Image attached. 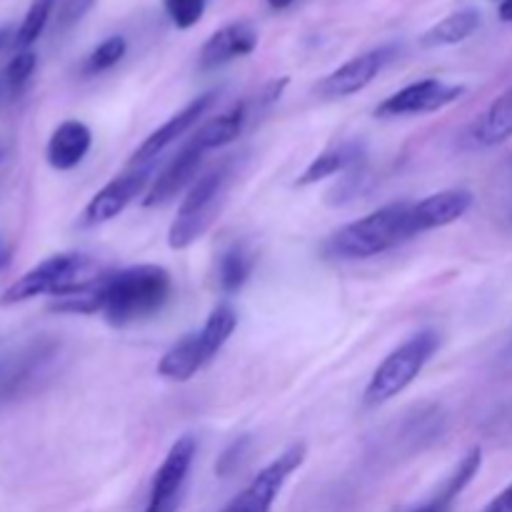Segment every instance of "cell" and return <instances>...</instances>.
Segmentation results:
<instances>
[{
	"label": "cell",
	"instance_id": "cell-33",
	"mask_svg": "<svg viewBox=\"0 0 512 512\" xmlns=\"http://www.w3.org/2000/svg\"><path fill=\"white\" fill-rule=\"evenodd\" d=\"M13 260V243L5 235H0V270H5Z\"/></svg>",
	"mask_w": 512,
	"mask_h": 512
},
{
	"label": "cell",
	"instance_id": "cell-14",
	"mask_svg": "<svg viewBox=\"0 0 512 512\" xmlns=\"http://www.w3.org/2000/svg\"><path fill=\"white\" fill-rule=\"evenodd\" d=\"M195 453H198V443H195L193 435H183V438L175 440V443L170 445L168 455H165L163 465L158 468V473L153 475L148 500L183 498Z\"/></svg>",
	"mask_w": 512,
	"mask_h": 512
},
{
	"label": "cell",
	"instance_id": "cell-10",
	"mask_svg": "<svg viewBox=\"0 0 512 512\" xmlns=\"http://www.w3.org/2000/svg\"><path fill=\"white\" fill-rule=\"evenodd\" d=\"M395 58L393 45H383V48L368 50L363 55H355L348 63H343L340 68H335L333 73L325 75L318 85L320 98H348V95L360 93V90L368 88L380 73H383L385 65Z\"/></svg>",
	"mask_w": 512,
	"mask_h": 512
},
{
	"label": "cell",
	"instance_id": "cell-12",
	"mask_svg": "<svg viewBox=\"0 0 512 512\" xmlns=\"http://www.w3.org/2000/svg\"><path fill=\"white\" fill-rule=\"evenodd\" d=\"M473 200L475 198L470 190L450 188V190H440V193L428 195V198L418 200V203H410V210H408L410 238L428 233V230L453 225L455 220H460L470 208H473Z\"/></svg>",
	"mask_w": 512,
	"mask_h": 512
},
{
	"label": "cell",
	"instance_id": "cell-13",
	"mask_svg": "<svg viewBox=\"0 0 512 512\" xmlns=\"http://www.w3.org/2000/svg\"><path fill=\"white\" fill-rule=\"evenodd\" d=\"M215 100H218V90H208V93H203V95H198L195 100H190V103L185 105L180 113H175L173 118L165 120L158 130H153V133H150L148 138L138 145V150L130 155V163L148 165V163H153V160H158L160 153H163L165 148H170L175 140L183 138V135L188 133V130L193 128V125L198 123V120L203 118L210 108H213Z\"/></svg>",
	"mask_w": 512,
	"mask_h": 512
},
{
	"label": "cell",
	"instance_id": "cell-19",
	"mask_svg": "<svg viewBox=\"0 0 512 512\" xmlns=\"http://www.w3.org/2000/svg\"><path fill=\"white\" fill-rule=\"evenodd\" d=\"M250 108H253L250 100H240V103H235L233 108L220 113L218 118L205 123L203 128L193 135V140L205 150V153L225 148V145H230L233 140L240 138V133H243L245 125H248L250 120Z\"/></svg>",
	"mask_w": 512,
	"mask_h": 512
},
{
	"label": "cell",
	"instance_id": "cell-8",
	"mask_svg": "<svg viewBox=\"0 0 512 512\" xmlns=\"http://www.w3.org/2000/svg\"><path fill=\"white\" fill-rule=\"evenodd\" d=\"M150 180H153V165L150 163L138 165L130 173L113 178L85 205L78 218V228H98V225H105L113 218H118L133 200L148 193Z\"/></svg>",
	"mask_w": 512,
	"mask_h": 512
},
{
	"label": "cell",
	"instance_id": "cell-36",
	"mask_svg": "<svg viewBox=\"0 0 512 512\" xmlns=\"http://www.w3.org/2000/svg\"><path fill=\"white\" fill-rule=\"evenodd\" d=\"M10 28H0V50L5 48V45H8V40H10Z\"/></svg>",
	"mask_w": 512,
	"mask_h": 512
},
{
	"label": "cell",
	"instance_id": "cell-28",
	"mask_svg": "<svg viewBox=\"0 0 512 512\" xmlns=\"http://www.w3.org/2000/svg\"><path fill=\"white\" fill-rule=\"evenodd\" d=\"M170 23L178 30H190L200 23L205 13V0H163Z\"/></svg>",
	"mask_w": 512,
	"mask_h": 512
},
{
	"label": "cell",
	"instance_id": "cell-6",
	"mask_svg": "<svg viewBox=\"0 0 512 512\" xmlns=\"http://www.w3.org/2000/svg\"><path fill=\"white\" fill-rule=\"evenodd\" d=\"M60 355V343L53 338H38L23 345L18 353L0 363V405L30 393Z\"/></svg>",
	"mask_w": 512,
	"mask_h": 512
},
{
	"label": "cell",
	"instance_id": "cell-26",
	"mask_svg": "<svg viewBox=\"0 0 512 512\" xmlns=\"http://www.w3.org/2000/svg\"><path fill=\"white\" fill-rule=\"evenodd\" d=\"M480 468H483V448H478V445H475V448H470L468 453H465V458L460 460L458 468L453 470V475L445 480V485L440 490H443V493H448L450 498L458 500L460 495H463V490L473 483L475 475L480 473Z\"/></svg>",
	"mask_w": 512,
	"mask_h": 512
},
{
	"label": "cell",
	"instance_id": "cell-4",
	"mask_svg": "<svg viewBox=\"0 0 512 512\" xmlns=\"http://www.w3.org/2000/svg\"><path fill=\"white\" fill-rule=\"evenodd\" d=\"M438 348L440 335L435 333V330H420L413 338L405 340L403 345H398V348L378 365V370H375L373 378H370L363 395L365 408H378V405L390 403V400L398 398L403 390H408L410 385L418 380V375L423 373L425 365L430 363V358L438 353Z\"/></svg>",
	"mask_w": 512,
	"mask_h": 512
},
{
	"label": "cell",
	"instance_id": "cell-2",
	"mask_svg": "<svg viewBox=\"0 0 512 512\" xmlns=\"http://www.w3.org/2000/svg\"><path fill=\"white\" fill-rule=\"evenodd\" d=\"M235 175H238V163L230 158L223 160L220 165H215V168L208 170L205 175H200V178L190 185L183 203H180L178 215H175L173 225H170L168 230L170 248H190V245L198 243V240L213 228L220 210H223L225 200H228L230 188H233Z\"/></svg>",
	"mask_w": 512,
	"mask_h": 512
},
{
	"label": "cell",
	"instance_id": "cell-7",
	"mask_svg": "<svg viewBox=\"0 0 512 512\" xmlns=\"http://www.w3.org/2000/svg\"><path fill=\"white\" fill-rule=\"evenodd\" d=\"M308 458V448L305 443L290 445L285 453H280L278 458L270 465H265L228 505L223 512H270L273 503L278 500L280 490L288 483L290 475L300 468Z\"/></svg>",
	"mask_w": 512,
	"mask_h": 512
},
{
	"label": "cell",
	"instance_id": "cell-20",
	"mask_svg": "<svg viewBox=\"0 0 512 512\" xmlns=\"http://www.w3.org/2000/svg\"><path fill=\"white\" fill-rule=\"evenodd\" d=\"M205 365L208 363H205L203 350H200L198 333H188L160 358L158 375L160 378L170 380V383H188V380L195 378Z\"/></svg>",
	"mask_w": 512,
	"mask_h": 512
},
{
	"label": "cell",
	"instance_id": "cell-29",
	"mask_svg": "<svg viewBox=\"0 0 512 512\" xmlns=\"http://www.w3.org/2000/svg\"><path fill=\"white\" fill-rule=\"evenodd\" d=\"M95 3H98V0H63L58 13V28L70 30L73 25H78L80 20L93 10Z\"/></svg>",
	"mask_w": 512,
	"mask_h": 512
},
{
	"label": "cell",
	"instance_id": "cell-35",
	"mask_svg": "<svg viewBox=\"0 0 512 512\" xmlns=\"http://www.w3.org/2000/svg\"><path fill=\"white\" fill-rule=\"evenodd\" d=\"M293 3H295V0H268V5L273 10H285V8H290Z\"/></svg>",
	"mask_w": 512,
	"mask_h": 512
},
{
	"label": "cell",
	"instance_id": "cell-18",
	"mask_svg": "<svg viewBox=\"0 0 512 512\" xmlns=\"http://www.w3.org/2000/svg\"><path fill=\"white\" fill-rule=\"evenodd\" d=\"M470 138L480 148H495L512 138V88L490 103V108L480 115L470 128Z\"/></svg>",
	"mask_w": 512,
	"mask_h": 512
},
{
	"label": "cell",
	"instance_id": "cell-16",
	"mask_svg": "<svg viewBox=\"0 0 512 512\" xmlns=\"http://www.w3.org/2000/svg\"><path fill=\"white\" fill-rule=\"evenodd\" d=\"M93 145V133L80 120H65L53 130L45 148V158H48L50 168L55 170H73L78 168L90 153Z\"/></svg>",
	"mask_w": 512,
	"mask_h": 512
},
{
	"label": "cell",
	"instance_id": "cell-27",
	"mask_svg": "<svg viewBox=\"0 0 512 512\" xmlns=\"http://www.w3.org/2000/svg\"><path fill=\"white\" fill-rule=\"evenodd\" d=\"M35 65H38V55H35L33 50H20V53L10 60L3 78L8 93H20V90L28 85V80L33 78L35 73Z\"/></svg>",
	"mask_w": 512,
	"mask_h": 512
},
{
	"label": "cell",
	"instance_id": "cell-34",
	"mask_svg": "<svg viewBox=\"0 0 512 512\" xmlns=\"http://www.w3.org/2000/svg\"><path fill=\"white\" fill-rule=\"evenodd\" d=\"M500 13V20H505V23H512V0H503L498 8Z\"/></svg>",
	"mask_w": 512,
	"mask_h": 512
},
{
	"label": "cell",
	"instance_id": "cell-24",
	"mask_svg": "<svg viewBox=\"0 0 512 512\" xmlns=\"http://www.w3.org/2000/svg\"><path fill=\"white\" fill-rule=\"evenodd\" d=\"M53 8H55V0H33V5H30L28 13H25L23 23H20V28L15 30V38H13L15 48L28 50L30 45L43 35Z\"/></svg>",
	"mask_w": 512,
	"mask_h": 512
},
{
	"label": "cell",
	"instance_id": "cell-5",
	"mask_svg": "<svg viewBox=\"0 0 512 512\" xmlns=\"http://www.w3.org/2000/svg\"><path fill=\"white\" fill-rule=\"evenodd\" d=\"M103 270L90 255L83 253H60L43 260L33 270L15 280L0 298V305H18L25 300H33L38 295H63L90 280L100 278Z\"/></svg>",
	"mask_w": 512,
	"mask_h": 512
},
{
	"label": "cell",
	"instance_id": "cell-1",
	"mask_svg": "<svg viewBox=\"0 0 512 512\" xmlns=\"http://www.w3.org/2000/svg\"><path fill=\"white\" fill-rule=\"evenodd\" d=\"M173 278L163 265H130L105 278L103 318L113 328L140 323L168 305Z\"/></svg>",
	"mask_w": 512,
	"mask_h": 512
},
{
	"label": "cell",
	"instance_id": "cell-23",
	"mask_svg": "<svg viewBox=\"0 0 512 512\" xmlns=\"http://www.w3.org/2000/svg\"><path fill=\"white\" fill-rule=\"evenodd\" d=\"M253 268L255 255L245 245H233V248L225 250L218 268V283L223 288V293H240L243 285L250 280V275H253Z\"/></svg>",
	"mask_w": 512,
	"mask_h": 512
},
{
	"label": "cell",
	"instance_id": "cell-25",
	"mask_svg": "<svg viewBox=\"0 0 512 512\" xmlns=\"http://www.w3.org/2000/svg\"><path fill=\"white\" fill-rule=\"evenodd\" d=\"M125 53H128V43H125L123 35H110L90 50L83 63V75H100L115 68L125 58Z\"/></svg>",
	"mask_w": 512,
	"mask_h": 512
},
{
	"label": "cell",
	"instance_id": "cell-17",
	"mask_svg": "<svg viewBox=\"0 0 512 512\" xmlns=\"http://www.w3.org/2000/svg\"><path fill=\"white\" fill-rule=\"evenodd\" d=\"M365 160V145L363 143H340L335 148H328L320 153L318 158L310 160L308 168L300 173L298 188H308V185L320 183L325 178H333L338 173H350L358 168Z\"/></svg>",
	"mask_w": 512,
	"mask_h": 512
},
{
	"label": "cell",
	"instance_id": "cell-31",
	"mask_svg": "<svg viewBox=\"0 0 512 512\" xmlns=\"http://www.w3.org/2000/svg\"><path fill=\"white\" fill-rule=\"evenodd\" d=\"M453 503H455V498H450L448 493L438 490V495H433L428 503H423L420 508H415L413 512H453Z\"/></svg>",
	"mask_w": 512,
	"mask_h": 512
},
{
	"label": "cell",
	"instance_id": "cell-22",
	"mask_svg": "<svg viewBox=\"0 0 512 512\" xmlns=\"http://www.w3.org/2000/svg\"><path fill=\"white\" fill-rule=\"evenodd\" d=\"M235 328H238V313L230 303H220L210 310L208 320H205L203 328L198 330L200 350H203L205 363H213L218 358L220 350L225 348L230 338H233Z\"/></svg>",
	"mask_w": 512,
	"mask_h": 512
},
{
	"label": "cell",
	"instance_id": "cell-32",
	"mask_svg": "<svg viewBox=\"0 0 512 512\" xmlns=\"http://www.w3.org/2000/svg\"><path fill=\"white\" fill-rule=\"evenodd\" d=\"M483 512H512V483L500 495H495Z\"/></svg>",
	"mask_w": 512,
	"mask_h": 512
},
{
	"label": "cell",
	"instance_id": "cell-21",
	"mask_svg": "<svg viewBox=\"0 0 512 512\" xmlns=\"http://www.w3.org/2000/svg\"><path fill=\"white\" fill-rule=\"evenodd\" d=\"M480 28V13L475 8L455 10L445 15L440 23H435L428 33H423L420 45L423 48H445V45H458L468 40Z\"/></svg>",
	"mask_w": 512,
	"mask_h": 512
},
{
	"label": "cell",
	"instance_id": "cell-3",
	"mask_svg": "<svg viewBox=\"0 0 512 512\" xmlns=\"http://www.w3.org/2000/svg\"><path fill=\"white\" fill-rule=\"evenodd\" d=\"M408 210L410 203L403 200V203H390L343 225L325 243V253L340 260H368L398 248L400 243L410 240Z\"/></svg>",
	"mask_w": 512,
	"mask_h": 512
},
{
	"label": "cell",
	"instance_id": "cell-15",
	"mask_svg": "<svg viewBox=\"0 0 512 512\" xmlns=\"http://www.w3.org/2000/svg\"><path fill=\"white\" fill-rule=\"evenodd\" d=\"M258 48V30L250 23H230L215 30L208 40L203 43L198 55V63L203 70L220 68L233 60L245 58Z\"/></svg>",
	"mask_w": 512,
	"mask_h": 512
},
{
	"label": "cell",
	"instance_id": "cell-30",
	"mask_svg": "<svg viewBox=\"0 0 512 512\" xmlns=\"http://www.w3.org/2000/svg\"><path fill=\"white\" fill-rule=\"evenodd\" d=\"M248 445H250V440H248V438L235 440V443L230 445L228 450H225L223 458L218 460V465H215V473H218V475H228V473H233L235 465L240 463V455H243V450L248 448Z\"/></svg>",
	"mask_w": 512,
	"mask_h": 512
},
{
	"label": "cell",
	"instance_id": "cell-9",
	"mask_svg": "<svg viewBox=\"0 0 512 512\" xmlns=\"http://www.w3.org/2000/svg\"><path fill=\"white\" fill-rule=\"evenodd\" d=\"M465 93V85L443 83L438 78H425L418 83L405 85L403 90L385 98L383 103L375 108L378 118H405V115H425L435 113V110L445 108V105L460 100Z\"/></svg>",
	"mask_w": 512,
	"mask_h": 512
},
{
	"label": "cell",
	"instance_id": "cell-11",
	"mask_svg": "<svg viewBox=\"0 0 512 512\" xmlns=\"http://www.w3.org/2000/svg\"><path fill=\"white\" fill-rule=\"evenodd\" d=\"M205 150L195 143L193 138L173 155L163 173L153 180V185L145 193L143 205L145 208H158V205L173 203L183 190H190V185L198 180V170L203 165Z\"/></svg>",
	"mask_w": 512,
	"mask_h": 512
}]
</instances>
